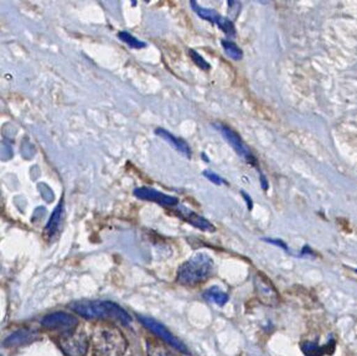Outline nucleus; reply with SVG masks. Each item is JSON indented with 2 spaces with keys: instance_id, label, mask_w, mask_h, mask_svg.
<instances>
[{
  "instance_id": "6ab92c4d",
  "label": "nucleus",
  "mask_w": 357,
  "mask_h": 356,
  "mask_svg": "<svg viewBox=\"0 0 357 356\" xmlns=\"http://www.w3.org/2000/svg\"><path fill=\"white\" fill-rule=\"evenodd\" d=\"M188 52H189L191 60L195 62L196 65L199 66V68H202L204 71H208V70L211 68L210 64H208V62H207L206 60H205V59H204V57L197 52V51L194 50V49H189Z\"/></svg>"
},
{
  "instance_id": "4be33fe9",
  "label": "nucleus",
  "mask_w": 357,
  "mask_h": 356,
  "mask_svg": "<svg viewBox=\"0 0 357 356\" xmlns=\"http://www.w3.org/2000/svg\"><path fill=\"white\" fill-rule=\"evenodd\" d=\"M267 242H269V244H274V245H278L282 247V249H284V250H287V245L285 244H283L282 241H279V239H266Z\"/></svg>"
},
{
  "instance_id": "1a4fd4ad",
  "label": "nucleus",
  "mask_w": 357,
  "mask_h": 356,
  "mask_svg": "<svg viewBox=\"0 0 357 356\" xmlns=\"http://www.w3.org/2000/svg\"><path fill=\"white\" fill-rule=\"evenodd\" d=\"M255 287H256V293L259 301L262 302L264 306H275L278 304V292L267 277L258 273L255 279Z\"/></svg>"
},
{
  "instance_id": "2eb2a0df",
  "label": "nucleus",
  "mask_w": 357,
  "mask_h": 356,
  "mask_svg": "<svg viewBox=\"0 0 357 356\" xmlns=\"http://www.w3.org/2000/svg\"><path fill=\"white\" fill-rule=\"evenodd\" d=\"M204 298L220 306H225L229 302V295H226L223 290H220L218 287H211L210 290H207L204 293Z\"/></svg>"
},
{
  "instance_id": "412c9836",
  "label": "nucleus",
  "mask_w": 357,
  "mask_h": 356,
  "mask_svg": "<svg viewBox=\"0 0 357 356\" xmlns=\"http://www.w3.org/2000/svg\"><path fill=\"white\" fill-rule=\"evenodd\" d=\"M241 194H242V196L245 198V202H247V205H248V209L251 210L252 206H253V202H252L251 196L248 194H245V191H241Z\"/></svg>"
},
{
  "instance_id": "39448f33",
  "label": "nucleus",
  "mask_w": 357,
  "mask_h": 356,
  "mask_svg": "<svg viewBox=\"0 0 357 356\" xmlns=\"http://www.w3.org/2000/svg\"><path fill=\"white\" fill-rule=\"evenodd\" d=\"M213 126L216 127L218 131L221 132L225 140L234 148V151H236L245 163H248L250 165H253V167H258L256 156L252 153L250 147H247V145L243 143V140L241 138L240 134L237 133V132H234V129L229 128V127L225 126L222 123H213Z\"/></svg>"
},
{
  "instance_id": "0eeeda50",
  "label": "nucleus",
  "mask_w": 357,
  "mask_h": 356,
  "mask_svg": "<svg viewBox=\"0 0 357 356\" xmlns=\"http://www.w3.org/2000/svg\"><path fill=\"white\" fill-rule=\"evenodd\" d=\"M41 325L46 330L51 332H60V333H66L77 328L78 319L71 313L55 312L47 314L43 318Z\"/></svg>"
},
{
  "instance_id": "dca6fc26",
  "label": "nucleus",
  "mask_w": 357,
  "mask_h": 356,
  "mask_svg": "<svg viewBox=\"0 0 357 356\" xmlns=\"http://www.w3.org/2000/svg\"><path fill=\"white\" fill-rule=\"evenodd\" d=\"M146 354H148V356H178L174 351L169 350L167 346H164L160 343L154 341V340L148 341Z\"/></svg>"
},
{
  "instance_id": "f3484780",
  "label": "nucleus",
  "mask_w": 357,
  "mask_h": 356,
  "mask_svg": "<svg viewBox=\"0 0 357 356\" xmlns=\"http://www.w3.org/2000/svg\"><path fill=\"white\" fill-rule=\"evenodd\" d=\"M223 50L226 52V55L229 56V59H232L234 61H238L243 57V51L241 50L240 46L234 44V41L231 40H222L221 41Z\"/></svg>"
},
{
  "instance_id": "6e6552de",
  "label": "nucleus",
  "mask_w": 357,
  "mask_h": 356,
  "mask_svg": "<svg viewBox=\"0 0 357 356\" xmlns=\"http://www.w3.org/2000/svg\"><path fill=\"white\" fill-rule=\"evenodd\" d=\"M190 6H191V9L195 11L199 17H202L206 22L218 25V28L221 29L226 35H229V36H234L236 35V28H234V22H231L227 17L220 15L218 11H215L213 9H208V8H204V6H201L199 3H196L194 0L190 1Z\"/></svg>"
},
{
  "instance_id": "423d86ee",
  "label": "nucleus",
  "mask_w": 357,
  "mask_h": 356,
  "mask_svg": "<svg viewBox=\"0 0 357 356\" xmlns=\"http://www.w3.org/2000/svg\"><path fill=\"white\" fill-rule=\"evenodd\" d=\"M138 319H139L140 323L144 325L145 328L151 330L153 334L156 335L164 343H167V346H172L175 350H178V353H184V354L189 353L184 343L180 341L176 336H174L162 323L156 322V320L151 319V318L144 317V316H138Z\"/></svg>"
},
{
  "instance_id": "4468645a",
  "label": "nucleus",
  "mask_w": 357,
  "mask_h": 356,
  "mask_svg": "<svg viewBox=\"0 0 357 356\" xmlns=\"http://www.w3.org/2000/svg\"><path fill=\"white\" fill-rule=\"evenodd\" d=\"M62 214H63V206H62V202L60 205L56 207L55 212L52 214V216H51L50 221L49 223L46 225V228H45V235L50 239L57 232V230L60 228V223H61Z\"/></svg>"
},
{
  "instance_id": "ddd939ff",
  "label": "nucleus",
  "mask_w": 357,
  "mask_h": 356,
  "mask_svg": "<svg viewBox=\"0 0 357 356\" xmlns=\"http://www.w3.org/2000/svg\"><path fill=\"white\" fill-rule=\"evenodd\" d=\"M36 339H38V335L31 330H17V333H14L10 338L6 339V344L8 346H22Z\"/></svg>"
},
{
  "instance_id": "5701e85b",
  "label": "nucleus",
  "mask_w": 357,
  "mask_h": 356,
  "mask_svg": "<svg viewBox=\"0 0 357 356\" xmlns=\"http://www.w3.org/2000/svg\"><path fill=\"white\" fill-rule=\"evenodd\" d=\"M259 180H261V185H262V189L268 190L267 179H266V177H264V175H263L262 173H261V178H259Z\"/></svg>"
},
{
  "instance_id": "f8f14e48",
  "label": "nucleus",
  "mask_w": 357,
  "mask_h": 356,
  "mask_svg": "<svg viewBox=\"0 0 357 356\" xmlns=\"http://www.w3.org/2000/svg\"><path fill=\"white\" fill-rule=\"evenodd\" d=\"M155 134L165 140V142H167L169 144L172 145L174 149L180 151L181 154H184V156H188V158L191 156V149H190L189 144H188L183 138L175 137L173 133L167 132V131H165L164 128H156Z\"/></svg>"
},
{
  "instance_id": "f257e3e1",
  "label": "nucleus",
  "mask_w": 357,
  "mask_h": 356,
  "mask_svg": "<svg viewBox=\"0 0 357 356\" xmlns=\"http://www.w3.org/2000/svg\"><path fill=\"white\" fill-rule=\"evenodd\" d=\"M89 344L95 356H123L128 348V341L122 332L111 324L97 325Z\"/></svg>"
},
{
  "instance_id": "f03ea898",
  "label": "nucleus",
  "mask_w": 357,
  "mask_h": 356,
  "mask_svg": "<svg viewBox=\"0 0 357 356\" xmlns=\"http://www.w3.org/2000/svg\"><path fill=\"white\" fill-rule=\"evenodd\" d=\"M73 312L77 313L86 319H103V320H118L119 323L127 324L132 322L128 313L113 302L86 301L76 302L70 306Z\"/></svg>"
},
{
  "instance_id": "20e7f679",
  "label": "nucleus",
  "mask_w": 357,
  "mask_h": 356,
  "mask_svg": "<svg viewBox=\"0 0 357 356\" xmlns=\"http://www.w3.org/2000/svg\"><path fill=\"white\" fill-rule=\"evenodd\" d=\"M59 346L66 356H84L89 351V340L87 335L75 329L60 334Z\"/></svg>"
},
{
  "instance_id": "9b49d317",
  "label": "nucleus",
  "mask_w": 357,
  "mask_h": 356,
  "mask_svg": "<svg viewBox=\"0 0 357 356\" xmlns=\"http://www.w3.org/2000/svg\"><path fill=\"white\" fill-rule=\"evenodd\" d=\"M176 209H178V216L185 220L186 223L192 225L194 228L202 230V231H207V232H213L216 230L215 226L205 217L200 216L199 214L191 212L188 207L183 205H176Z\"/></svg>"
},
{
  "instance_id": "aec40b11",
  "label": "nucleus",
  "mask_w": 357,
  "mask_h": 356,
  "mask_svg": "<svg viewBox=\"0 0 357 356\" xmlns=\"http://www.w3.org/2000/svg\"><path fill=\"white\" fill-rule=\"evenodd\" d=\"M204 177L207 179V180H210L211 183L215 184V185H222V184H227V181L225 180V179L221 178L220 175H218L216 173H212L210 170H205L204 172Z\"/></svg>"
},
{
  "instance_id": "9d476101",
  "label": "nucleus",
  "mask_w": 357,
  "mask_h": 356,
  "mask_svg": "<svg viewBox=\"0 0 357 356\" xmlns=\"http://www.w3.org/2000/svg\"><path fill=\"white\" fill-rule=\"evenodd\" d=\"M134 195L140 200L153 201L159 205L167 206V207L178 205V198L164 194L153 188H137L134 190Z\"/></svg>"
},
{
  "instance_id": "a211bd4d",
  "label": "nucleus",
  "mask_w": 357,
  "mask_h": 356,
  "mask_svg": "<svg viewBox=\"0 0 357 356\" xmlns=\"http://www.w3.org/2000/svg\"><path fill=\"white\" fill-rule=\"evenodd\" d=\"M118 38L122 40L123 43H126V44L129 45L130 47H134V49H143V47L146 46L144 41L134 38L132 34L127 33V31H121V33L118 34Z\"/></svg>"
},
{
  "instance_id": "7ed1b4c3",
  "label": "nucleus",
  "mask_w": 357,
  "mask_h": 356,
  "mask_svg": "<svg viewBox=\"0 0 357 356\" xmlns=\"http://www.w3.org/2000/svg\"><path fill=\"white\" fill-rule=\"evenodd\" d=\"M213 272V261L206 253H197L184 262L178 269V283L194 287L205 282Z\"/></svg>"
}]
</instances>
